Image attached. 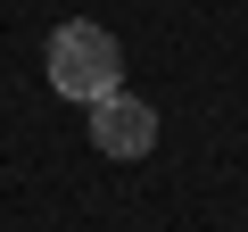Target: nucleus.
<instances>
[{"label": "nucleus", "instance_id": "nucleus-2", "mask_svg": "<svg viewBox=\"0 0 248 232\" xmlns=\"http://www.w3.org/2000/svg\"><path fill=\"white\" fill-rule=\"evenodd\" d=\"M91 149H99V158H149V149H157V108L133 99V91L91 99Z\"/></svg>", "mask_w": 248, "mask_h": 232}, {"label": "nucleus", "instance_id": "nucleus-1", "mask_svg": "<svg viewBox=\"0 0 248 232\" xmlns=\"http://www.w3.org/2000/svg\"><path fill=\"white\" fill-rule=\"evenodd\" d=\"M42 66H50V91H66V99H83V108L108 99V91H124V50H116V33L91 25V17H66V25L50 33Z\"/></svg>", "mask_w": 248, "mask_h": 232}]
</instances>
